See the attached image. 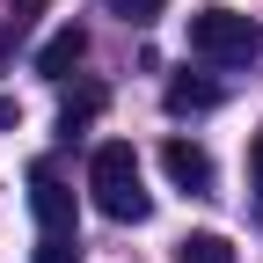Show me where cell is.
<instances>
[{"instance_id": "6da1fadb", "label": "cell", "mask_w": 263, "mask_h": 263, "mask_svg": "<svg viewBox=\"0 0 263 263\" xmlns=\"http://www.w3.org/2000/svg\"><path fill=\"white\" fill-rule=\"evenodd\" d=\"M88 190H95V212H103V219H132V227H139V219L154 212V197H146V183H139V154H132L124 139H103V146H95Z\"/></svg>"}, {"instance_id": "7a4b0ae2", "label": "cell", "mask_w": 263, "mask_h": 263, "mask_svg": "<svg viewBox=\"0 0 263 263\" xmlns=\"http://www.w3.org/2000/svg\"><path fill=\"white\" fill-rule=\"evenodd\" d=\"M190 51L197 59H212V66H249L263 51V29L234 8H197L190 15Z\"/></svg>"}, {"instance_id": "3957f363", "label": "cell", "mask_w": 263, "mask_h": 263, "mask_svg": "<svg viewBox=\"0 0 263 263\" xmlns=\"http://www.w3.org/2000/svg\"><path fill=\"white\" fill-rule=\"evenodd\" d=\"M29 212H37L44 234H73V190H66V176L51 168V161L29 168Z\"/></svg>"}, {"instance_id": "277c9868", "label": "cell", "mask_w": 263, "mask_h": 263, "mask_svg": "<svg viewBox=\"0 0 263 263\" xmlns=\"http://www.w3.org/2000/svg\"><path fill=\"white\" fill-rule=\"evenodd\" d=\"M161 168H168V183H183L190 197L212 190V154L197 146V139H168V146H161Z\"/></svg>"}, {"instance_id": "5b68a950", "label": "cell", "mask_w": 263, "mask_h": 263, "mask_svg": "<svg viewBox=\"0 0 263 263\" xmlns=\"http://www.w3.org/2000/svg\"><path fill=\"white\" fill-rule=\"evenodd\" d=\"M81 59H88V29H81V22H66L59 37H44V51H37V73H44V81H66Z\"/></svg>"}, {"instance_id": "8992f818", "label": "cell", "mask_w": 263, "mask_h": 263, "mask_svg": "<svg viewBox=\"0 0 263 263\" xmlns=\"http://www.w3.org/2000/svg\"><path fill=\"white\" fill-rule=\"evenodd\" d=\"M103 103H110V88H81V95H66V110H59V139H73V132H88L95 117H103Z\"/></svg>"}, {"instance_id": "52a82bcc", "label": "cell", "mask_w": 263, "mask_h": 263, "mask_svg": "<svg viewBox=\"0 0 263 263\" xmlns=\"http://www.w3.org/2000/svg\"><path fill=\"white\" fill-rule=\"evenodd\" d=\"M212 103H219V88H212V81H190V73H176V81H168V110H176V117L212 110Z\"/></svg>"}, {"instance_id": "ba28073f", "label": "cell", "mask_w": 263, "mask_h": 263, "mask_svg": "<svg viewBox=\"0 0 263 263\" xmlns=\"http://www.w3.org/2000/svg\"><path fill=\"white\" fill-rule=\"evenodd\" d=\"M176 263H234V241H227V234H190L176 249Z\"/></svg>"}, {"instance_id": "9c48e42d", "label": "cell", "mask_w": 263, "mask_h": 263, "mask_svg": "<svg viewBox=\"0 0 263 263\" xmlns=\"http://www.w3.org/2000/svg\"><path fill=\"white\" fill-rule=\"evenodd\" d=\"M44 15V0H15V15H0V66H8V51L22 44V29Z\"/></svg>"}, {"instance_id": "30bf717a", "label": "cell", "mask_w": 263, "mask_h": 263, "mask_svg": "<svg viewBox=\"0 0 263 263\" xmlns=\"http://www.w3.org/2000/svg\"><path fill=\"white\" fill-rule=\"evenodd\" d=\"M37 263H81V241L73 234H44L37 241Z\"/></svg>"}, {"instance_id": "8fae6325", "label": "cell", "mask_w": 263, "mask_h": 263, "mask_svg": "<svg viewBox=\"0 0 263 263\" xmlns=\"http://www.w3.org/2000/svg\"><path fill=\"white\" fill-rule=\"evenodd\" d=\"M249 190H256V219H263V124H256V139H249Z\"/></svg>"}, {"instance_id": "7c38bea8", "label": "cell", "mask_w": 263, "mask_h": 263, "mask_svg": "<svg viewBox=\"0 0 263 263\" xmlns=\"http://www.w3.org/2000/svg\"><path fill=\"white\" fill-rule=\"evenodd\" d=\"M110 15H124V22H139V29H146V22L161 15V0H110Z\"/></svg>"}, {"instance_id": "4fadbf2b", "label": "cell", "mask_w": 263, "mask_h": 263, "mask_svg": "<svg viewBox=\"0 0 263 263\" xmlns=\"http://www.w3.org/2000/svg\"><path fill=\"white\" fill-rule=\"evenodd\" d=\"M8 124H15V103H8V95H0V132H8Z\"/></svg>"}]
</instances>
